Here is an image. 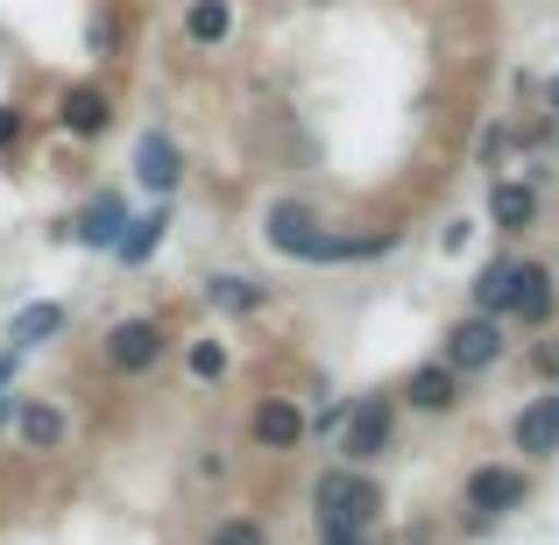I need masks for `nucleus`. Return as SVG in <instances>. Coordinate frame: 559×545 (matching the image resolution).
I'll use <instances>...</instances> for the list:
<instances>
[{"label": "nucleus", "instance_id": "nucleus-28", "mask_svg": "<svg viewBox=\"0 0 559 545\" xmlns=\"http://www.w3.org/2000/svg\"><path fill=\"white\" fill-rule=\"evenodd\" d=\"M546 114H559V71L546 79Z\"/></svg>", "mask_w": 559, "mask_h": 545}, {"label": "nucleus", "instance_id": "nucleus-23", "mask_svg": "<svg viewBox=\"0 0 559 545\" xmlns=\"http://www.w3.org/2000/svg\"><path fill=\"white\" fill-rule=\"evenodd\" d=\"M347 404H355V396H347ZM347 404H326V411H319L312 425H305V433H312V439H333V433L347 425Z\"/></svg>", "mask_w": 559, "mask_h": 545}, {"label": "nucleus", "instance_id": "nucleus-6", "mask_svg": "<svg viewBox=\"0 0 559 545\" xmlns=\"http://www.w3.org/2000/svg\"><path fill=\"white\" fill-rule=\"evenodd\" d=\"M107 362H114V376H150L164 362V327L156 319H121L107 333Z\"/></svg>", "mask_w": 559, "mask_h": 545}, {"label": "nucleus", "instance_id": "nucleus-8", "mask_svg": "<svg viewBox=\"0 0 559 545\" xmlns=\"http://www.w3.org/2000/svg\"><path fill=\"white\" fill-rule=\"evenodd\" d=\"M489 220H496V234H532L538 227V185L532 178H489Z\"/></svg>", "mask_w": 559, "mask_h": 545}, {"label": "nucleus", "instance_id": "nucleus-30", "mask_svg": "<svg viewBox=\"0 0 559 545\" xmlns=\"http://www.w3.org/2000/svg\"><path fill=\"white\" fill-rule=\"evenodd\" d=\"M326 545H369V538H326Z\"/></svg>", "mask_w": 559, "mask_h": 545}, {"label": "nucleus", "instance_id": "nucleus-16", "mask_svg": "<svg viewBox=\"0 0 559 545\" xmlns=\"http://www.w3.org/2000/svg\"><path fill=\"white\" fill-rule=\"evenodd\" d=\"M71 234H79L85 248H114V241H121V234H128V205L114 199V191H99V199L85 205L79 220H71Z\"/></svg>", "mask_w": 559, "mask_h": 545}, {"label": "nucleus", "instance_id": "nucleus-21", "mask_svg": "<svg viewBox=\"0 0 559 545\" xmlns=\"http://www.w3.org/2000/svg\"><path fill=\"white\" fill-rule=\"evenodd\" d=\"M205 545H270V532H262L255 518H219L213 532H205Z\"/></svg>", "mask_w": 559, "mask_h": 545}, {"label": "nucleus", "instance_id": "nucleus-7", "mask_svg": "<svg viewBox=\"0 0 559 545\" xmlns=\"http://www.w3.org/2000/svg\"><path fill=\"white\" fill-rule=\"evenodd\" d=\"M248 439H255L262 453H290L305 439V411L290 404V396H262L255 418H248Z\"/></svg>", "mask_w": 559, "mask_h": 545}, {"label": "nucleus", "instance_id": "nucleus-2", "mask_svg": "<svg viewBox=\"0 0 559 545\" xmlns=\"http://www.w3.org/2000/svg\"><path fill=\"white\" fill-rule=\"evenodd\" d=\"M312 518H319V545L326 538H369L382 524V482H369L361 467H326L312 482Z\"/></svg>", "mask_w": 559, "mask_h": 545}, {"label": "nucleus", "instance_id": "nucleus-9", "mask_svg": "<svg viewBox=\"0 0 559 545\" xmlns=\"http://www.w3.org/2000/svg\"><path fill=\"white\" fill-rule=\"evenodd\" d=\"M135 178L156 191V199H170V191L185 185V156H178V142L164 135V128H150V135L135 142Z\"/></svg>", "mask_w": 559, "mask_h": 545}, {"label": "nucleus", "instance_id": "nucleus-22", "mask_svg": "<svg viewBox=\"0 0 559 545\" xmlns=\"http://www.w3.org/2000/svg\"><path fill=\"white\" fill-rule=\"evenodd\" d=\"M191 376H199V382H219V376H227V347H219V341H199V347H191Z\"/></svg>", "mask_w": 559, "mask_h": 545}, {"label": "nucleus", "instance_id": "nucleus-17", "mask_svg": "<svg viewBox=\"0 0 559 545\" xmlns=\"http://www.w3.org/2000/svg\"><path fill=\"white\" fill-rule=\"evenodd\" d=\"M205 298L219 305V312H234V319H248V312H262L270 305V284H255V276H205Z\"/></svg>", "mask_w": 559, "mask_h": 545}, {"label": "nucleus", "instance_id": "nucleus-14", "mask_svg": "<svg viewBox=\"0 0 559 545\" xmlns=\"http://www.w3.org/2000/svg\"><path fill=\"white\" fill-rule=\"evenodd\" d=\"M518 453H532V461H552L559 453V396H532V404L518 411Z\"/></svg>", "mask_w": 559, "mask_h": 545}, {"label": "nucleus", "instance_id": "nucleus-29", "mask_svg": "<svg viewBox=\"0 0 559 545\" xmlns=\"http://www.w3.org/2000/svg\"><path fill=\"white\" fill-rule=\"evenodd\" d=\"M14 404H22V396H0V425H14Z\"/></svg>", "mask_w": 559, "mask_h": 545}, {"label": "nucleus", "instance_id": "nucleus-5", "mask_svg": "<svg viewBox=\"0 0 559 545\" xmlns=\"http://www.w3.org/2000/svg\"><path fill=\"white\" fill-rule=\"evenodd\" d=\"M390 439H396V396H355V404H347V425H341L347 467L382 461V453H390Z\"/></svg>", "mask_w": 559, "mask_h": 545}, {"label": "nucleus", "instance_id": "nucleus-20", "mask_svg": "<svg viewBox=\"0 0 559 545\" xmlns=\"http://www.w3.org/2000/svg\"><path fill=\"white\" fill-rule=\"evenodd\" d=\"M57 333H64V305H50V298H43V305H28V312L8 327V347H22V355H28V347L57 341Z\"/></svg>", "mask_w": 559, "mask_h": 545}, {"label": "nucleus", "instance_id": "nucleus-1", "mask_svg": "<svg viewBox=\"0 0 559 545\" xmlns=\"http://www.w3.org/2000/svg\"><path fill=\"white\" fill-rule=\"evenodd\" d=\"M262 241L290 262H369V256H390L396 234H333L326 220L312 213L305 199H270L262 205Z\"/></svg>", "mask_w": 559, "mask_h": 545}, {"label": "nucleus", "instance_id": "nucleus-25", "mask_svg": "<svg viewBox=\"0 0 559 545\" xmlns=\"http://www.w3.org/2000/svg\"><path fill=\"white\" fill-rule=\"evenodd\" d=\"M22 142V107H0V150H14Z\"/></svg>", "mask_w": 559, "mask_h": 545}, {"label": "nucleus", "instance_id": "nucleus-27", "mask_svg": "<svg viewBox=\"0 0 559 545\" xmlns=\"http://www.w3.org/2000/svg\"><path fill=\"white\" fill-rule=\"evenodd\" d=\"M14 362H22V347H8V355H0V390L14 382Z\"/></svg>", "mask_w": 559, "mask_h": 545}, {"label": "nucleus", "instance_id": "nucleus-31", "mask_svg": "<svg viewBox=\"0 0 559 545\" xmlns=\"http://www.w3.org/2000/svg\"><path fill=\"white\" fill-rule=\"evenodd\" d=\"M552 396H559V390H552Z\"/></svg>", "mask_w": 559, "mask_h": 545}, {"label": "nucleus", "instance_id": "nucleus-11", "mask_svg": "<svg viewBox=\"0 0 559 545\" xmlns=\"http://www.w3.org/2000/svg\"><path fill=\"white\" fill-rule=\"evenodd\" d=\"M552 305H559L552 262H518V298H510V319H518V327H546Z\"/></svg>", "mask_w": 559, "mask_h": 545}, {"label": "nucleus", "instance_id": "nucleus-18", "mask_svg": "<svg viewBox=\"0 0 559 545\" xmlns=\"http://www.w3.org/2000/svg\"><path fill=\"white\" fill-rule=\"evenodd\" d=\"M164 234H170V213H164V205H156V213L128 220V234H121V241H114V256H121L128 270H142V262H150L156 248H164Z\"/></svg>", "mask_w": 559, "mask_h": 545}, {"label": "nucleus", "instance_id": "nucleus-26", "mask_svg": "<svg viewBox=\"0 0 559 545\" xmlns=\"http://www.w3.org/2000/svg\"><path fill=\"white\" fill-rule=\"evenodd\" d=\"M85 43H93V50H99V57H107V50H114V43H121V28H114V22H93V28H85Z\"/></svg>", "mask_w": 559, "mask_h": 545}, {"label": "nucleus", "instance_id": "nucleus-24", "mask_svg": "<svg viewBox=\"0 0 559 545\" xmlns=\"http://www.w3.org/2000/svg\"><path fill=\"white\" fill-rule=\"evenodd\" d=\"M503 156H510V128H481V164H503Z\"/></svg>", "mask_w": 559, "mask_h": 545}, {"label": "nucleus", "instance_id": "nucleus-4", "mask_svg": "<svg viewBox=\"0 0 559 545\" xmlns=\"http://www.w3.org/2000/svg\"><path fill=\"white\" fill-rule=\"evenodd\" d=\"M503 319H489V312H467V319H453L447 333H439V362L453 368V376H481V368H496L503 362Z\"/></svg>", "mask_w": 559, "mask_h": 545}, {"label": "nucleus", "instance_id": "nucleus-10", "mask_svg": "<svg viewBox=\"0 0 559 545\" xmlns=\"http://www.w3.org/2000/svg\"><path fill=\"white\" fill-rule=\"evenodd\" d=\"M57 121H64V135H79V142H99L114 128V99L99 93V85H71L64 99H57Z\"/></svg>", "mask_w": 559, "mask_h": 545}, {"label": "nucleus", "instance_id": "nucleus-12", "mask_svg": "<svg viewBox=\"0 0 559 545\" xmlns=\"http://www.w3.org/2000/svg\"><path fill=\"white\" fill-rule=\"evenodd\" d=\"M510 298H518V256H496V262H481V276L467 284V305L510 327Z\"/></svg>", "mask_w": 559, "mask_h": 545}, {"label": "nucleus", "instance_id": "nucleus-19", "mask_svg": "<svg viewBox=\"0 0 559 545\" xmlns=\"http://www.w3.org/2000/svg\"><path fill=\"white\" fill-rule=\"evenodd\" d=\"M185 36L199 43V50H219V43L234 36V0H191V14H185Z\"/></svg>", "mask_w": 559, "mask_h": 545}, {"label": "nucleus", "instance_id": "nucleus-15", "mask_svg": "<svg viewBox=\"0 0 559 545\" xmlns=\"http://www.w3.org/2000/svg\"><path fill=\"white\" fill-rule=\"evenodd\" d=\"M404 404L411 411H461V376L447 362H425L418 376L404 382Z\"/></svg>", "mask_w": 559, "mask_h": 545}, {"label": "nucleus", "instance_id": "nucleus-3", "mask_svg": "<svg viewBox=\"0 0 559 545\" xmlns=\"http://www.w3.org/2000/svg\"><path fill=\"white\" fill-rule=\"evenodd\" d=\"M461 503H467V524H503L510 510H524L532 503V475H524V467H475V475H467V489H461Z\"/></svg>", "mask_w": 559, "mask_h": 545}, {"label": "nucleus", "instance_id": "nucleus-13", "mask_svg": "<svg viewBox=\"0 0 559 545\" xmlns=\"http://www.w3.org/2000/svg\"><path fill=\"white\" fill-rule=\"evenodd\" d=\"M64 433H71V425H64L57 404H43V396H22V404H14V439H22L28 453H57Z\"/></svg>", "mask_w": 559, "mask_h": 545}]
</instances>
